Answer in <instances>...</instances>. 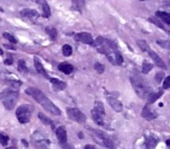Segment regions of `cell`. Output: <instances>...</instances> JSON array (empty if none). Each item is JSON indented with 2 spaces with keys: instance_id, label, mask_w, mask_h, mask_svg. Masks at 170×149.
<instances>
[{
  "instance_id": "obj_27",
  "label": "cell",
  "mask_w": 170,
  "mask_h": 149,
  "mask_svg": "<svg viewBox=\"0 0 170 149\" xmlns=\"http://www.w3.org/2000/svg\"><path fill=\"white\" fill-rule=\"evenodd\" d=\"M73 8L76 9V11L82 12V8L84 6L85 2L84 1H73Z\"/></svg>"
},
{
  "instance_id": "obj_9",
  "label": "cell",
  "mask_w": 170,
  "mask_h": 149,
  "mask_svg": "<svg viewBox=\"0 0 170 149\" xmlns=\"http://www.w3.org/2000/svg\"><path fill=\"white\" fill-rule=\"evenodd\" d=\"M20 15L31 21H36L39 17V13L34 9H23L20 11Z\"/></svg>"
},
{
  "instance_id": "obj_32",
  "label": "cell",
  "mask_w": 170,
  "mask_h": 149,
  "mask_svg": "<svg viewBox=\"0 0 170 149\" xmlns=\"http://www.w3.org/2000/svg\"><path fill=\"white\" fill-rule=\"evenodd\" d=\"M114 57H115V61H116V65H121L123 63V57L121 56V54L119 52H115L114 53Z\"/></svg>"
},
{
  "instance_id": "obj_12",
  "label": "cell",
  "mask_w": 170,
  "mask_h": 149,
  "mask_svg": "<svg viewBox=\"0 0 170 149\" xmlns=\"http://www.w3.org/2000/svg\"><path fill=\"white\" fill-rule=\"evenodd\" d=\"M147 53L149 54V56L151 57V58L153 59V60L154 61V63H156V65L158 67H161V68H166L167 66H166V64H165V62H164V60L162 59L154 51H153L152 49H150L148 52H147Z\"/></svg>"
},
{
  "instance_id": "obj_13",
  "label": "cell",
  "mask_w": 170,
  "mask_h": 149,
  "mask_svg": "<svg viewBox=\"0 0 170 149\" xmlns=\"http://www.w3.org/2000/svg\"><path fill=\"white\" fill-rule=\"evenodd\" d=\"M34 63H35V67L36 71H37L39 74H42V76H44L45 78H47V79L50 80L51 77L49 76V74H48V73L46 72L45 68L43 67L42 64L41 63V61L39 60V59L37 58V57H35L34 58Z\"/></svg>"
},
{
  "instance_id": "obj_14",
  "label": "cell",
  "mask_w": 170,
  "mask_h": 149,
  "mask_svg": "<svg viewBox=\"0 0 170 149\" xmlns=\"http://www.w3.org/2000/svg\"><path fill=\"white\" fill-rule=\"evenodd\" d=\"M141 116H143L145 119H146L147 121H152V120L155 119L157 117V114L155 112H153V110L149 108L148 106H146L143 109Z\"/></svg>"
},
{
  "instance_id": "obj_38",
  "label": "cell",
  "mask_w": 170,
  "mask_h": 149,
  "mask_svg": "<svg viewBox=\"0 0 170 149\" xmlns=\"http://www.w3.org/2000/svg\"><path fill=\"white\" fill-rule=\"evenodd\" d=\"M62 149H76V148H75L74 147L68 145V144H64V145H62Z\"/></svg>"
},
{
  "instance_id": "obj_6",
  "label": "cell",
  "mask_w": 170,
  "mask_h": 149,
  "mask_svg": "<svg viewBox=\"0 0 170 149\" xmlns=\"http://www.w3.org/2000/svg\"><path fill=\"white\" fill-rule=\"evenodd\" d=\"M67 114L69 119L76 122L78 124H84L87 120L86 116L78 108H68L67 109Z\"/></svg>"
},
{
  "instance_id": "obj_7",
  "label": "cell",
  "mask_w": 170,
  "mask_h": 149,
  "mask_svg": "<svg viewBox=\"0 0 170 149\" xmlns=\"http://www.w3.org/2000/svg\"><path fill=\"white\" fill-rule=\"evenodd\" d=\"M91 132L94 133V135H96L98 137V139H99L100 140L102 141V143L106 147L110 149H115V147H114V144H113V140L105 133L103 132L102 131H99V130H91Z\"/></svg>"
},
{
  "instance_id": "obj_39",
  "label": "cell",
  "mask_w": 170,
  "mask_h": 149,
  "mask_svg": "<svg viewBox=\"0 0 170 149\" xmlns=\"http://www.w3.org/2000/svg\"><path fill=\"white\" fill-rule=\"evenodd\" d=\"M84 149H97V147L92 145H86L84 147Z\"/></svg>"
},
{
  "instance_id": "obj_23",
  "label": "cell",
  "mask_w": 170,
  "mask_h": 149,
  "mask_svg": "<svg viewBox=\"0 0 170 149\" xmlns=\"http://www.w3.org/2000/svg\"><path fill=\"white\" fill-rule=\"evenodd\" d=\"M18 70L20 71V72H28V69L27 67V65H26V62L24 59H20L18 61Z\"/></svg>"
},
{
  "instance_id": "obj_33",
  "label": "cell",
  "mask_w": 170,
  "mask_h": 149,
  "mask_svg": "<svg viewBox=\"0 0 170 149\" xmlns=\"http://www.w3.org/2000/svg\"><path fill=\"white\" fill-rule=\"evenodd\" d=\"M158 44L161 45L163 48H165V49L170 50V41H166V40L162 41V40H160V41H158Z\"/></svg>"
},
{
  "instance_id": "obj_29",
  "label": "cell",
  "mask_w": 170,
  "mask_h": 149,
  "mask_svg": "<svg viewBox=\"0 0 170 149\" xmlns=\"http://www.w3.org/2000/svg\"><path fill=\"white\" fill-rule=\"evenodd\" d=\"M94 69L96 70L97 73H98V74H103L104 71H105V66L103 65L102 63L97 62V63H95V65H94Z\"/></svg>"
},
{
  "instance_id": "obj_17",
  "label": "cell",
  "mask_w": 170,
  "mask_h": 149,
  "mask_svg": "<svg viewBox=\"0 0 170 149\" xmlns=\"http://www.w3.org/2000/svg\"><path fill=\"white\" fill-rule=\"evenodd\" d=\"M156 16L160 18L162 21H164L165 23L170 25V13L167 12H162V11H157L156 13Z\"/></svg>"
},
{
  "instance_id": "obj_35",
  "label": "cell",
  "mask_w": 170,
  "mask_h": 149,
  "mask_svg": "<svg viewBox=\"0 0 170 149\" xmlns=\"http://www.w3.org/2000/svg\"><path fill=\"white\" fill-rule=\"evenodd\" d=\"M165 76V74H164V72H159V73H157V74H155V80H156V82L158 83H161V81L163 80V77Z\"/></svg>"
},
{
  "instance_id": "obj_37",
  "label": "cell",
  "mask_w": 170,
  "mask_h": 149,
  "mask_svg": "<svg viewBox=\"0 0 170 149\" xmlns=\"http://www.w3.org/2000/svg\"><path fill=\"white\" fill-rule=\"evenodd\" d=\"M13 63V58L7 59L5 60V64H6V65H12Z\"/></svg>"
},
{
  "instance_id": "obj_8",
  "label": "cell",
  "mask_w": 170,
  "mask_h": 149,
  "mask_svg": "<svg viewBox=\"0 0 170 149\" xmlns=\"http://www.w3.org/2000/svg\"><path fill=\"white\" fill-rule=\"evenodd\" d=\"M75 39L77 42H81L83 44H88L92 45L94 44V40L92 38V36L88 32H81L75 35Z\"/></svg>"
},
{
  "instance_id": "obj_42",
  "label": "cell",
  "mask_w": 170,
  "mask_h": 149,
  "mask_svg": "<svg viewBox=\"0 0 170 149\" xmlns=\"http://www.w3.org/2000/svg\"><path fill=\"white\" fill-rule=\"evenodd\" d=\"M6 149H18L17 147H7V148Z\"/></svg>"
},
{
  "instance_id": "obj_26",
  "label": "cell",
  "mask_w": 170,
  "mask_h": 149,
  "mask_svg": "<svg viewBox=\"0 0 170 149\" xmlns=\"http://www.w3.org/2000/svg\"><path fill=\"white\" fill-rule=\"evenodd\" d=\"M137 44H138V46L140 47V49L142 50L143 52H147L149 50L151 49V47L148 45V44L145 40H138L137 41Z\"/></svg>"
},
{
  "instance_id": "obj_31",
  "label": "cell",
  "mask_w": 170,
  "mask_h": 149,
  "mask_svg": "<svg viewBox=\"0 0 170 149\" xmlns=\"http://www.w3.org/2000/svg\"><path fill=\"white\" fill-rule=\"evenodd\" d=\"M6 83H8L9 85H11L13 89H16V88H19L20 85H21V83L20 81H13V80H6L5 81Z\"/></svg>"
},
{
  "instance_id": "obj_28",
  "label": "cell",
  "mask_w": 170,
  "mask_h": 149,
  "mask_svg": "<svg viewBox=\"0 0 170 149\" xmlns=\"http://www.w3.org/2000/svg\"><path fill=\"white\" fill-rule=\"evenodd\" d=\"M148 21H150V22H152L153 24H155L156 26H158L160 29H164V30H166V28L164 27V25L161 24V21H159V20H157V19H155V18H153V17H151V18H149L148 19Z\"/></svg>"
},
{
  "instance_id": "obj_3",
  "label": "cell",
  "mask_w": 170,
  "mask_h": 149,
  "mask_svg": "<svg viewBox=\"0 0 170 149\" xmlns=\"http://www.w3.org/2000/svg\"><path fill=\"white\" fill-rule=\"evenodd\" d=\"M19 99V92L14 89H7L1 92V101L7 110H12L16 106Z\"/></svg>"
},
{
  "instance_id": "obj_18",
  "label": "cell",
  "mask_w": 170,
  "mask_h": 149,
  "mask_svg": "<svg viewBox=\"0 0 170 149\" xmlns=\"http://www.w3.org/2000/svg\"><path fill=\"white\" fill-rule=\"evenodd\" d=\"M158 139L153 137V136H150L146 141H145V147L146 149H154L156 147V146L158 145Z\"/></svg>"
},
{
  "instance_id": "obj_11",
  "label": "cell",
  "mask_w": 170,
  "mask_h": 149,
  "mask_svg": "<svg viewBox=\"0 0 170 149\" xmlns=\"http://www.w3.org/2000/svg\"><path fill=\"white\" fill-rule=\"evenodd\" d=\"M56 137L62 145L67 144L68 135H67V130L65 126H59L56 129Z\"/></svg>"
},
{
  "instance_id": "obj_41",
  "label": "cell",
  "mask_w": 170,
  "mask_h": 149,
  "mask_svg": "<svg viewBox=\"0 0 170 149\" xmlns=\"http://www.w3.org/2000/svg\"><path fill=\"white\" fill-rule=\"evenodd\" d=\"M166 144H167V145H168V147H170V139H168V140L166 141Z\"/></svg>"
},
{
  "instance_id": "obj_16",
  "label": "cell",
  "mask_w": 170,
  "mask_h": 149,
  "mask_svg": "<svg viewBox=\"0 0 170 149\" xmlns=\"http://www.w3.org/2000/svg\"><path fill=\"white\" fill-rule=\"evenodd\" d=\"M58 68H59V70L60 72H62V73H64L66 74H69L71 73H73L74 69H75L74 66L69 64L68 62H61V63H60L59 66H58Z\"/></svg>"
},
{
  "instance_id": "obj_2",
  "label": "cell",
  "mask_w": 170,
  "mask_h": 149,
  "mask_svg": "<svg viewBox=\"0 0 170 149\" xmlns=\"http://www.w3.org/2000/svg\"><path fill=\"white\" fill-rule=\"evenodd\" d=\"M130 80H131L132 86L136 92V94L141 99H147L149 95L153 92L149 83L138 74H134L133 75H131Z\"/></svg>"
},
{
  "instance_id": "obj_15",
  "label": "cell",
  "mask_w": 170,
  "mask_h": 149,
  "mask_svg": "<svg viewBox=\"0 0 170 149\" xmlns=\"http://www.w3.org/2000/svg\"><path fill=\"white\" fill-rule=\"evenodd\" d=\"M50 81H51V84H52L53 89L56 91H62V90L66 89V87H67V83L65 82L60 81V80L57 79V78H51V77Z\"/></svg>"
},
{
  "instance_id": "obj_36",
  "label": "cell",
  "mask_w": 170,
  "mask_h": 149,
  "mask_svg": "<svg viewBox=\"0 0 170 149\" xmlns=\"http://www.w3.org/2000/svg\"><path fill=\"white\" fill-rule=\"evenodd\" d=\"M170 88V75L166 77L164 82H163V89H169Z\"/></svg>"
},
{
  "instance_id": "obj_40",
  "label": "cell",
  "mask_w": 170,
  "mask_h": 149,
  "mask_svg": "<svg viewBox=\"0 0 170 149\" xmlns=\"http://www.w3.org/2000/svg\"><path fill=\"white\" fill-rule=\"evenodd\" d=\"M4 46H6V48H10L11 50H16V48L13 45H10V44H4Z\"/></svg>"
},
{
  "instance_id": "obj_20",
  "label": "cell",
  "mask_w": 170,
  "mask_h": 149,
  "mask_svg": "<svg viewBox=\"0 0 170 149\" xmlns=\"http://www.w3.org/2000/svg\"><path fill=\"white\" fill-rule=\"evenodd\" d=\"M162 94H163V91H156V92H155V91H153V92L149 95V97L147 98L148 103H149V104H152L153 102H155L157 99L161 96Z\"/></svg>"
},
{
  "instance_id": "obj_1",
  "label": "cell",
  "mask_w": 170,
  "mask_h": 149,
  "mask_svg": "<svg viewBox=\"0 0 170 149\" xmlns=\"http://www.w3.org/2000/svg\"><path fill=\"white\" fill-rule=\"evenodd\" d=\"M25 92L26 94H28V96L32 97L37 103H39L47 112L51 113L54 116H60L61 115V111H60V108L57 106H55L51 102V100L48 99L47 96L39 89H37L35 87H28L25 90Z\"/></svg>"
},
{
  "instance_id": "obj_30",
  "label": "cell",
  "mask_w": 170,
  "mask_h": 149,
  "mask_svg": "<svg viewBox=\"0 0 170 149\" xmlns=\"http://www.w3.org/2000/svg\"><path fill=\"white\" fill-rule=\"evenodd\" d=\"M3 36H4L6 39H7L11 44H17V39H16L13 35H11V34L5 32V33H3Z\"/></svg>"
},
{
  "instance_id": "obj_21",
  "label": "cell",
  "mask_w": 170,
  "mask_h": 149,
  "mask_svg": "<svg viewBox=\"0 0 170 149\" xmlns=\"http://www.w3.org/2000/svg\"><path fill=\"white\" fill-rule=\"evenodd\" d=\"M45 31L46 33L48 34V36L51 37V40H56L57 39V36H58V32L56 30V29L52 28V27H46L45 28Z\"/></svg>"
},
{
  "instance_id": "obj_34",
  "label": "cell",
  "mask_w": 170,
  "mask_h": 149,
  "mask_svg": "<svg viewBox=\"0 0 170 149\" xmlns=\"http://www.w3.org/2000/svg\"><path fill=\"white\" fill-rule=\"evenodd\" d=\"M1 144H2V146H4V147H6V145H7V143H8V140H9V138L7 135H6V134H4V133H1Z\"/></svg>"
},
{
  "instance_id": "obj_10",
  "label": "cell",
  "mask_w": 170,
  "mask_h": 149,
  "mask_svg": "<svg viewBox=\"0 0 170 149\" xmlns=\"http://www.w3.org/2000/svg\"><path fill=\"white\" fill-rule=\"evenodd\" d=\"M107 101H108V104L111 106V108H113L115 112H117V113L121 112V110H122V103L117 98L113 97V96H108L107 97Z\"/></svg>"
},
{
  "instance_id": "obj_22",
  "label": "cell",
  "mask_w": 170,
  "mask_h": 149,
  "mask_svg": "<svg viewBox=\"0 0 170 149\" xmlns=\"http://www.w3.org/2000/svg\"><path fill=\"white\" fill-rule=\"evenodd\" d=\"M38 117H39V119L42 121L43 124H46V125H50L52 129L54 128V124H53V123L51 122V119H49L47 116H44V115L42 114V113H39V114H38Z\"/></svg>"
},
{
  "instance_id": "obj_24",
  "label": "cell",
  "mask_w": 170,
  "mask_h": 149,
  "mask_svg": "<svg viewBox=\"0 0 170 149\" xmlns=\"http://www.w3.org/2000/svg\"><path fill=\"white\" fill-rule=\"evenodd\" d=\"M153 64H151V63H149V62H147V61H144V63H143V65H142V72H143L144 74H148V73L153 69Z\"/></svg>"
},
{
  "instance_id": "obj_4",
  "label": "cell",
  "mask_w": 170,
  "mask_h": 149,
  "mask_svg": "<svg viewBox=\"0 0 170 149\" xmlns=\"http://www.w3.org/2000/svg\"><path fill=\"white\" fill-rule=\"evenodd\" d=\"M91 117L93 121L98 124V126H105V111L102 102L97 101L94 105V108L91 109Z\"/></svg>"
},
{
  "instance_id": "obj_25",
  "label": "cell",
  "mask_w": 170,
  "mask_h": 149,
  "mask_svg": "<svg viewBox=\"0 0 170 149\" xmlns=\"http://www.w3.org/2000/svg\"><path fill=\"white\" fill-rule=\"evenodd\" d=\"M62 52H63L64 56H66V57L70 56L73 53V49H72L71 45H69V44H64L63 47H62Z\"/></svg>"
},
{
  "instance_id": "obj_19",
  "label": "cell",
  "mask_w": 170,
  "mask_h": 149,
  "mask_svg": "<svg viewBox=\"0 0 170 149\" xmlns=\"http://www.w3.org/2000/svg\"><path fill=\"white\" fill-rule=\"evenodd\" d=\"M39 4L42 5V17L44 18H48L51 16V8L48 5V3L46 1H40L37 2Z\"/></svg>"
},
{
  "instance_id": "obj_5",
  "label": "cell",
  "mask_w": 170,
  "mask_h": 149,
  "mask_svg": "<svg viewBox=\"0 0 170 149\" xmlns=\"http://www.w3.org/2000/svg\"><path fill=\"white\" fill-rule=\"evenodd\" d=\"M33 112V107L31 105H21L16 109V116L20 124H27L30 121Z\"/></svg>"
}]
</instances>
